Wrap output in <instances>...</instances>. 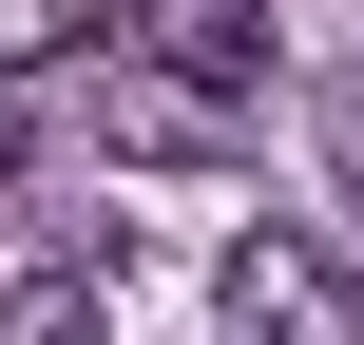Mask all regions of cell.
Instances as JSON below:
<instances>
[{
  "mask_svg": "<svg viewBox=\"0 0 364 345\" xmlns=\"http://www.w3.org/2000/svg\"><path fill=\"white\" fill-rule=\"evenodd\" d=\"M115 38H154V58L211 77V96H269V19H250V0H134Z\"/></svg>",
  "mask_w": 364,
  "mask_h": 345,
  "instance_id": "3957f363",
  "label": "cell"
},
{
  "mask_svg": "<svg viewBox=\"0 0 364 345\" xmlns=\"http://www.w3.org/2000/svg\"><path fill=\"white\" fill-rule=\"evenodd\" d=\"M211 327H230V345H364V269L326 250V230H230Z\"/></svg>",
  "mask_w": 364,
  "mask_h": 345,
  "instance_id": "6da1fadb",
  "label": "cell"
},
{
  "mask_svg": "<svg viewBox=\"0 0 364 345\" xmlns=\"http://www.w3.org/2000/svg\"><path fill=\"white\" fill-rule=\"evenodd\" d=\"M96 19H134V0H0V77H19V58H77Z\"/></svg>",
  "mask_w": 364,
  "mask_h": 345,
  "instance_id": "5b68a950",
  "label": "cell"
},
{
  "mask_svg": "<svg viewBox=\"0 0 364 345\" xmlns=\"http://www.w3.org/2000/svg\"><path fill=\"white\" fill-rule=\"evenodd\" d=\"M230 115H250V96L173 77L154 38H115V58H96V134H115V154H154V173H211V154H230Z\"/></svg>",
  "mask_w": 364,
  "mask_h": 345,
  "instance_id": "7a4b0ae2",
  "label": "cell"
},
{
  "mask_svg": "<svg viewBox=\"0 0 364 345\" xmlns=\"http://www.w3.org/2000/svg\"><path fill=\"white\" fill-rule=\"evenodd\" d=\"M19 173H38V134H19V115H0V211H19Z\"/></svg>",
  "mask_w": 364,
  "mask_h": 345,
  "instance_id": "8992f818",
  "label": "cell"
},
{
  "mask_svg": "<svg viewBox=\"0 0 364 345\" xmlns=\"http://www.w3.org/2000/svg\"><path fill=\"white\" fill-rule=\"evenodd\" d=\"M0 345H115V327H96L77 269H19V288H0Z\"/></svg>",
  "mask_w": 364,
  "mask_h": 345,
  "instance_id": "277c9868",
  "label": "cell"
}]
</instances>
